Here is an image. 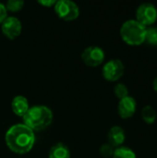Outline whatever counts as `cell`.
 Returning <instances> with one entry per match:
<instances>
[{"label": "cell", "instance_id": "cell-1", "mask_svg": "<svg viewBox=\"0 0 157 158\" xmlns=\"http://www.w3.org/2000/svg\"><path fill=\"white\" fill-rule=\"evenodd\" d=\"M6 147L17 155H26L31 152L35 143V133L24 123L12 125L6 132Z\"/></svg>", "mask_w": 157, "mask_h": 158}, {"label": "cell", "instance_id": "cell-2", "mask_svg": "<svg viewBox=\"0 0 157 158\" xmlns=\"http://www.w3.org/2000/svg\"><path fill=\"white\" fill-rule=\"evenodd\" d=\"M23 122L33 131H43L50 127L54 120L53 111L45 106L38 105L31 106L25 116Z\"/></svg>", "mask_w": 157, "mask_h": 158}, {"label": "cell", "instance_id": "cell-3", "mask_svg": "<svg viewBox=\"0 0 157 158\" xmlns=\"http://www.w3.org/2000/svg\"><path fill=\"white\" fill-rule=\"evenodd\" d=\"M147 27L140 23L135 19H128L120 27L119 33L121 39L130 46H139L145 42Z\"/></svg>", "mask_w": 157, "mask_h": 158}, {"label": "cell", "instance_id": "cell-4", "mask_svg": "<svg viewBox=\"0 0 157 158\" xmlns=\"http://www.w3.org/2000/svg\"><path fill=\"white\" fill-rule=\"evenodd\" d=\"M54 9L56 16L65 21L75 20L80 16V8L78 5L70 0L56 1L54 6Z\"/></svg>", "mask_w": 157, "mask_h": 158}, {"label": "cell", "instance_id": "cell-5", "mask_svg": "<svg viewBox=\"0 0 157 158\" xmlns=\"http://www.w3.org/2000/svg\"><path fill=\"white\" fill-rule=\"evenodd\" d=\"M125 72V66L118 58H113L105 63L102 68V75L108 81H117L120 80Z\"/></svg>", "mask_w": 157, "mask_h": 158}, {"label": "cell", "instance_id": "cell-6", "mask_svg": "<svg viewBox=\"0 0 157 158\" xmlns=\"http://www.w3.org/2000/svg\"><path fill=\"white\" fill-rule=\"evenodd\" d=\"M136 20L144 25L151 27L157 20V7L152 3H143L136 9Z\"/></svg>", "mask_w": 157, "mask_h": 158}, {"label": "cell", "instance_id": "cell-7", "mask_svg": "<svg viewBox=\"0 0 157 158\" xmlns=\"http://www.w3.org/2000/svg\"><path fill=\"white\" fill-rule=\"evenodd\" d=\"M105 59V53L103 48L97 45L86 47L81 53V60L83 63L91 68H96L104 63Z\"/></svg>", "mask_w": 157, "mask_h": 158}, {"label": "cell", "instance_id": "cell-8", "mask_svg": "<svg viewBox=\"0 0 157 158\" xmlns=\"http://www.w3.org/2000/svg\"><path fill=\"white\" fill-rule=\"evenodd\" d=\"M1 31L8 40H15L21 34L22 24L18 18L8 16L1 24Z\"/></svg>", "mask_w": 157, "mask_h": 158}, {"label": "cell", "instance_id": "cell-9", "mask_svg": "<svg viewBox=\"0 0 157 158\" xmlns=\"http://www.w3.org/2000/svg\"><path fill=\"white\" fill-rule=\"evenodd\" d=\"M136 110H137V102L132 96L129 95L119 100L118 105V113L121 118L128 119L132 118L136 113Z\"/></svg>", "mask_w": 157, "mask_h": 158}, {"label": "cell", "instance_id": "cell-10", "mask_svg": "<svg viewBox=\"0 0 157 158\" xmlns=\"http://www.w3.org/2000/svg\"><path fill=\"white\" fill-rule=\"evenodd\" d=\"M108 143L111 144L114 148H118L123 145L126 140L125 131L120 126H113L107 134Z\"/></svg>", "mask_w": 157, "mask_h": 158}, {"label": "cell", "instance_id": "cell-11", "mask_svg": "<svg viewBox=\"0 0 157 158\" xmlns=\"http://www.w3.org/2000/svg\"><path fill=\"white\" fill-rule=\"evenodd\" d=\"M30 107L28 99L23 95H16L11 101V109L18 117L23 118Z\"/></svg>", "mask_w": 157, "mask_h": 158}, {"label": "cell", "instance_id": "cell-12", "mask_svg": "<svg viewBox=\"0 0 157 158\" xmlns=\"http://www.w3.org/2000/svg\"><path fill=\"white\" fill-rule=\"evenodd\" d=\"M48 158H70V151L66 144L57 143L50 148Z\"/></svg>", "mask_w": 157, "mask_h": 158}, {"label": "cell", "instance_id": "cell-13", "mask_svg": "<svg viewBox=\"0 0 157 158\" xmlns=\"http://www.w3.org/2000/svg\"><path fill=\"white\" fill-rule=\"evenodd\" d=\"M157 114L155 109L151 106H145L142 109V118L147 124H153L155 122Z\"/></svg>", "mask_w": 157, "mask_h": 158}, {"label": "cell", "instance_id": "cell-14", "mask_svg": "<svg viewBox=\"0 0 157 158\" xmlns=\"http://www.w3.org/2000/svg\"><path fill=\"white\" fill-rule=\"evenodd\" d=\"M112 158H137V156L131 148L122 145L115 149Z\"/></svg>", "mask_w": 157, "mask_h": 158}, {"label": "cell", "instance_id": "cell-15", "mask_svg": "<svg viewBox=\"0 0 157 158\" xmlns=\"http://www.w3.org/2000/svg\"><path fill=\"white\" fill-rule=\"evenodd\" d=\"M114 94L117 96V98H118L119 100L129 96V89L127 87L126 84L122 83V82H118L115 85L114 87Z\"/></svg>", "mask_w": 157, "mask_h": 158}, {"label": "cell", "instance_id": "cell-16", "mask_svg": "<svg viewBox=\"0 0 157 158\" xmlns=\"http://www.w3.org/2000/svg\"><path fill=\"white\" fill-rule=\"evenodd\" d=\"M145 42H147L151 45L157 46V27L151 26L147 28Z\"/></svg>", "mask_w": 157, "mask_h": 158}, {"label": "cell", "instance_id": "cell-17", "mask_svg": "<svg viewBox=\"0 0 157 158\" xmlns=\"http://www.w3.org/2000/svg\"><path fill=\"white\" fill-rule=\"evenodd\" d=\"M24 1L22 0H8L5 6L7 10V12H18L21 10L24 6Z\"/></svg>", "mask_w": 157, "mask_h": 158}, {"label": "cell", "instance_id": "cell-18", "mask_svg": "<svg viewBox=\"0 0 157 158\" xmlns=\"http://www.w3.org/2000/svg\"><path fill=\"white\" fill-rule=\"evenodd\" d=\"M116 148H114L111 144H109L108 143H105L103 144L101 147H100V154L103 157L105 158H110L113 156V154H114V151H115Z\"/></svg>", "mask_w": 157, "mask_h": 158}, {"label": "cell", "instance_id": "cell-19", "mask_svg": "<svg viewBox=\"0 0 157 158\" xmlns=\"http://www.w3.org/2000/svg\"><path fill=\"white\" fill-rule=\"evenodd\" d=\"M7 10L5 6V4L3 3H0V25L3 23V21L8 17L7 15Z\"/></svg>", "mask_w": 157, "mask_h": 158}, {"label": "cell", "instance_id": "cell-20", "mask_svg": "<svg viewBox=\"0 0 157 158\" xmlns=\"http://www.w3.org/2000/svg\"><path fill=\"white\" fill-rule=\"evenodd\" d=\"M56 0H39L37 1V3L44 7H54L55 4H56Z\"/></svg>", "mask_w": 157, "mask_h": 158}, {"label": "cell", "instance_id": "cell-21", "mask_svg": "<svg viewBox=\"0 0 157 158\" xmlns=\"http://www.w3.org/2000/svg\"><path fill=\"white\" fill-rule=\"evenodd\" d=\"M153 88H154V90L157 93V76L155 78V80L153 81Z\"/></svg>", "mask_w": 157, "mask_h": 158}]
</instances>
